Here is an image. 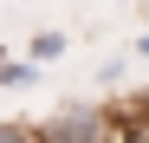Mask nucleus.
Wrapping results in <instances>:
<instances>
[{
    "mask_svg": "<svg viewBox=\"0 0 149 143\" xmlns=\"http://www.w3.org/2000/svg\"><path fill=\"white\" fill-rule=\"evenodd\" d=\"M33 137H39V143H104V137H110V111H97V104H71V111L52 117V124H39Z\"/></svg>",
    "mask_w": 149,
    "mask_h": 143,
    "instance_id": "f257e3e1",
    "label": "nucleus"
},
{
    "mask_svg": "<svg viewBox=\"0 0 149 143\" xmlns=\"http://www.w3.org/2000/svg\"><path fill=\"white\" fill-rule=\"evenodd\" d=\"M136 52H143V59H149V39H143V46H136Z\"/></svg>",
    "mask_w": 149,
    "mask_h": 143,
    "instance_id": "20e7f679",
    "label": "nucleus"
},
{
    "mask_svg": "<svg viewBox=\"0 0 149 143\" xmlns=\"http://www.w3.org/2000/svg\"><path fill=\"white\" fill-rule=\"evenodd\" d=\"M58 52H65V33H39L33 39V65H52Z\"/></svg>",
    "mask_w": 149,
    "mask_h": 143,
    "instance_id": "f03ea898",
    "label": "nucleus"
},
{
    "mask_svg": "<svg viewBox=\"0 0 149 143\" xmlns=\"http://www.w3.org/2000/svg\"><path fill=\"white\" fill-rule=\"evenodd\" d=\"M0 143H39V137H33L26 124H0Z\"/></svg>",
    "mask_w": 149,
    "mask_h": 143,
    "instance_id": "7ed1b4c3",
    "label": "nucleus"
}]
</instances>
